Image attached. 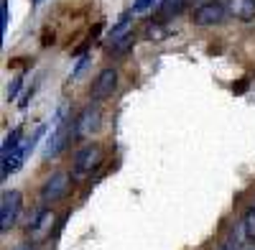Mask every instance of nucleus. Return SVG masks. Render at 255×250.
Instances as JSON below:
<instances>
[{"mask_svg": "<svg viewBox=\"0 0 255 250\" xmlns=\"http://www.w3.org/2000/svg\"><path fill=\"white\" fill-rule=\"evenodd\" d=\"M67 108H59L56 113V120H54V128L46 138V145H44V151H41V156L44 158H54L59 156L64 148H67V143H69V135H74V125H67Z\"/></svg>", "mask_w": 255, "mask_h": 250, "instance_id": "obj_1", "label": "nucleus"}, {"mask_svg": "<svg viewBox=\"0 0 255 250\" xmlns=\"http://www.w3.org/2000/svg\"><path fill=\"white\" fill-rule=\"evenodd\" d=\"M102 163V148L97 143H87L74 153V176H90Z\"/></svg>", "mask_w": 255, "mask_h": 250, "instance_id": "obj_2", "label": "nucleus"}, {"mask_svg": "<svg viewBox=\"0 0 255 250\" xmlns=\"http://www.w3.org/2000/svg\"><path fill=\"white\" fill-rule=\"evenodd\" d=\"M74 138H90L92 133L100 130L102 125V113L97 105H87L77 118H74Z\"/></svg>", "mask_w": 255, "mask_h": 250, "instance_id": "obj_3", "label": "nucleus"}, {"mask_svg": "<svg viewBox=\"0 0 255 250\" xmlns=\"http://www.w3.org/2000/svg\"><path fill=\"white\" fill-rule=\"evenodd\" d=\"M20 210H23V197H20V192H5L3 194V202H0V230L8 233L10 227L15 225Z\"/></svg>", "mask_w": 255, "mask_h": 250, "instance_id": "obj_4", "label": "nucleus"}, {"mask_svg": "<svg viewBox=\"0 0 255 250\" xmlns=\"http://www.w3.org/2000/svg\"><path fill=\"white\" fill-rule=\"evenodd\" d=\"M227 15V8L222 5V0H212V3H202L191 13V23L194 26H217L222 23Z\"/></svg>", "mask_w": 255, "mask_h": 250, "instance_id": "obj_5", "label": "nucleus"}, {"mask_svg": "<svg viewBox=\"0 0 255 250\" xmlns=\"http://www.w3.org/2000/svg\"><path fill=\"white\" fill-rule=\"evenodd\" d=\"M69 174H64V171H56V174H51L46 181H44V186H41V192H38V199L44 202V204H51V202H59L64 194H67V189H69Z\"/></svg>", "mask_w": 255, "mask_h": 250, "instance_id": "obj_6", "label": "nucleus"}, {"mask_svg": "<svg viewBox=\"0 0 255 250\" xmlns=\"http://www.w3.org/2000/svg\"><path fill=\"white\" fill-rule=\"evenodd\" d=\"M115 87H118V72L113 69V67H108V69H102L100 74H97V79H95V85H92V100L95 102H105L108 97H113V92H115Z\"/></svg>", "mask_w": 255, "mask_h": 250, "instance_id": "obj_7", "label": "nucleus"}, {"mask_svg": "<svg viewBox=\"0 0 255 250\" xmlns=\"http://www.w3.org/2000/svg\"><path fill=\"white\" fill-rule=\"evenodd\" d=\"M54 220H56V217H54L51 210H38V212L33 215V220L28 222V235L36 238V240L51 235V230H54Z\"/></svg>", "mask_w": 255, "mask_h": 250, "instance_id": "obj_8", "label": "nucleus"}, {"mask_svg": "<svg viewBox=\"0 0 255 250\" xmlns=\"http://www.w3.org/2000/svg\"><path fill=\"white\" fill-rule=\"evenodd\" d=\"M222 5L238 20H253L255 18V0H222Z\"/></svg>", "mask_w": 255, "mask_h": 250, "instance_id": "obj_9", "label": "nucleus"}, {"mask_svg": "<svg viewBox=\"0 0 255 250\" xmlns=\"http://www.w3.org/2000/svg\"><path fill=\"white\" fill-rule=\"evenodd\" d=\"M133 36V20H130V15H123L118 23L113 26V31H110V49H115V46H120L123 41H128Z\"/></svg>", "mask_w": 255, "mask_h": 250, "instance_id": "obj_10", "label": "nucleus"}, {"mask_svg": "<svg viewBox=\"0 0 255 250\" xmlns=\"http://www.w3.org/2000/svg\"><path fill=\"white\" fill-rule=\"evenodd\" d=\"M168 33H171V31H168L161 20H151V23L145 26V38L148 41H163Z\"/></svg>", "mask_w": 255, "mask_h": 250, "instance_id": "obj_11", "label": "nucleus"}, {"mask_svg": "<svg viewBox=\"0 0 255 250\" xmlns=\"http://www.w3.org/2000/svg\"><path fill=\"white\" fill-rule=\"evenodd\" d=\"M243 235H245V240L255 243V204L243 215Z\"/></svg>", "mask_w": 255, "mask_h": 250, "instance_id": "obj_12", "label": "nucleus"}, {"mask_svg": "<svg viewBox=\"0 0 255 250\" xmlns=\"http://www.w3.org/2000/svg\"><path fill=\"white\" fill-rule=\"evenodd\" d=\"M20 128H13L10 133H8V138H5V143H3V158H8L13 151H18L20 148Z\"/></svg>", "mask_w": 255, "mask_h": 250, "instance_id": "obj_13", "label": "nucleus"}, {"mask_svg": "<svg viewBox=\"0 0 255 250\" xmlns=\"http://www.w3.org/2000/svg\"><path fill=\"white\" fill-rule=\"evenodd\" d=\"M186 5V0H161V15L163 18H171V15H179Z\"/></svg>", "mask_w": 255, "mask_h": 250, "instance_id": "obj_14", "label": "nucleus"}, {"mask_svg": "<svg viewBox=\"0 0 255 250\" xmlns=\"http://www.w3.org/2000/svg\"><path fill=\"white\" fill-rule=\"evenodd\" d=\"M156 3L158 0H133V13H145V10H151Z\"/></svg>", "mask_w": 255, "mask_h": 250, "instance_id": "obj_15", "label": "nucleus"}, {"mask_svg": "<svg viewBox=\"0 0 255 250\" xmlns=\"http://www.w3.org/2000/svg\"><path fill=\"white\" fill-rule=\"evenodd\" d=\"M0 31H3V36L8 31V0L0 3Z\"/></svg>", "mask_w": 255, "mask_h": 250, "instance_id": "obj_16", "label": "nucleus"}, {"mask_svg": "<svg viewBox=\"0 0 255 250\" xmlns=\"http://www.w3.org/2000/svg\"><path fill=\"white\" fill-rule=\"evenodd\" d=\"M220 250H240V240H235V238H232V240H227Z\"/></svg>", "mask_w": 255, "mask_h": 250, "instance_id": "obj_17", "label": "nucleus"}, {"mask_svg": "<svg viewBox=\"0 0 255 250\" xmlns=\"http://www.w3.org/2000/svg\"><path fill=\"white\" fill-rule=\"evenodd\" d=\"M18 87H20V77H15V82H13V87L8 90V97H10V100H13V97L18 95Z\"/></svg>", "mask_w": 255, "mask_h": 250, "instance_id": "obj_18", "label": "nucleus"}, {"mask_svg": "<svg viewBox=\"0 0 255 250\" xmlns=\"http://www.w3.org/2000/svg\"><path fill=\"white\" fill-rule=\"evenodd\" d=\"M84 64H87V56H82V59H79V64H77V69H74V72H72V77H74V79H77V77H79V72H82V69H84Z\"/></svg>", "mask_w": 255, "mask_h": 250, "instance_id": "obj_19", "label": "nucleus"}, {"mask_svg": "<svg viewBox=\"0 0 255 250\" xmlns=\"http://www.w3.org/2000/svg\"><path fill=\"white\" fill-rule=\"evenodd\" d=\"M13 250H36L31 243H23V245H18V248H13Z\"/></svg>", "mask_w": 255, "mask_h": 250, "instance_id": "obj_20", "label": "nucleus"}, {"mask_svg": "<svg viewBox=\"0 0 255 250\" xmlns=\"http://www.w3.org/2000/svg\"><path fill=\"white\" fill-rule=\"evenodd\" d=\"M33 3H36V5H38V3H44V0H33Z\"/></svg>", "mask_w": 255, "mask_h": 250, "instance_id": "obj_21", "label": "nucleus"}]
</instances>
